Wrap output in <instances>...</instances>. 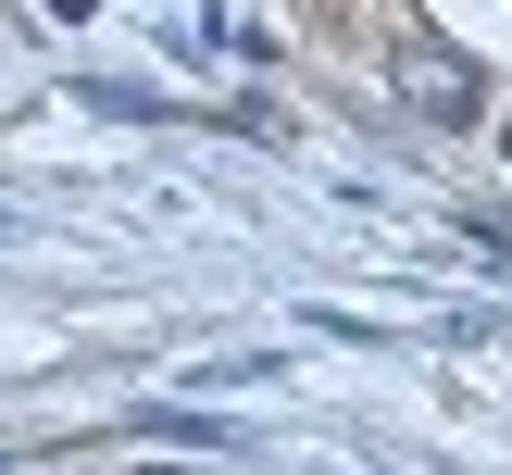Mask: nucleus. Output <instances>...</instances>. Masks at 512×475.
Segmentation results:
<instances>
[{
	"instance_id": "f257e3e1",
	"label": "nucleus",
	"mask_w": 512,
	"mask_h": 475,
	"mask_svg": "<svg viewBox=\"0 0 512 475\" xmlns=\"http://www.w3.org/2000/svg\"><path fill=\"white\" fill-rule=\"evenodd\" d=\"M400 88H413V113H438V125H475V75L450 63V50H413V63H400Z\"/></svg>"
},
{
	"instance_id": "f03ea898",
	"label": "nucleus",
	"mask_w": 512,
	"mask_h": 475,
	"mask_svg": "<svg viewBox=\"0 0 512 475\" xmlns=\"http://www.w3.org/2000/svg\"><path fill=\"white\" fill-rule=\"evenodd\" d=\"M500 150H512V125H500Z\"/></svg>"
},
{
	"instance_id": "7ed1b4c3",
	"label": "nucleus",
	"mask_w": 512,
	"mask_h": 475,
	"mask_svg": "<svg viewBox=\"0 0 512 475\" xmlns=\"http://www.w3.org/2000/svg\"><path fill=\"white\" fill-rule=\"evenodd\" d=\"M0 238H13V225H0Z\"/></svg>"
}]
</instances>
